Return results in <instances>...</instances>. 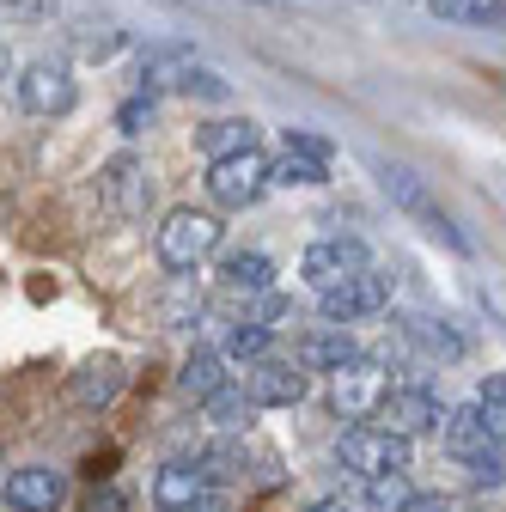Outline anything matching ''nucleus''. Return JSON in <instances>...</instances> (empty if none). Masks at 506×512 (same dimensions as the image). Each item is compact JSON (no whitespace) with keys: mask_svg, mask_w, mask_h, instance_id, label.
Listing matches in <instances>:
<instances>
[{"mask_svg":"<svg viewBox=\"0 0 506 512\" xmlns=\"http://www.w3.org/2000/svg\"><path fill=\"white\" fill-rule=\"evenodd\" d=\"M220 238H226V226L214 214H202V208H171L165 226H159V238H153V250H159V263L171 275H189V269H202L208 256L220 250Z\"/></svg>","mask_w":506,"mask_h":512,"instance_id":"1","label":"nucleus"},{"mask_svg":"<svg viewBox=\"0 0 506 512\" xmlns=\"http://www.w3.org/2000/svg\"><path fill=\"white\" fill-rule=\"evenodd\" d=\"M336 464L354 470L360 482L366 476H385V470H409V439L391 433V427H378V421H360L336 439Z\"/></svg>","mask_w":506,"mask_h":512,"instance_id":"2","label":"nucleus"},{"mask_svg":"<svg viewBox=\"0 0 506 512\" xmlns=\"http://www.w3.org/2000/svg\"><path fill=\"white\" fill-rule=\"evenodd\" d=\"M98 202H104V214L122 220V226L147 220V208H153V177H147V165H141L135 153L104 159V165H98Z\"/></svg>","mask_w":506,"mask_h":512,"instance_id":"3","label":"nucleus"},{"mask_svg":"<svg viewBox=\"0 0 506 512\" xmlns=\"http://www.w3.org/2000/svg\"><path fill=\"white\" fill-rule=\"evenodd\" d=\"M372 421L391 427V433H403V439H421V433H439L446 403H439V391H433L427 378H403V384H391V391H385V403L372 409Z\"/></svg>","mask_w":506,"mask_h":512,"instance_id":"4","label":"nucleus"},{"mask_svg":"<svg viewBox=\"0 0 506 512\" xmlns=\"http://www.w3.org/2000/svg\"><path fill=\"white\" fill-rule=\"evenodd\" d=\"M385 391H391V372L378 366L372 354H348L330 372V403H336L342 421H372V409L385 403Z\"/></svg>","mask_w":506,"mask_h":512,"instance_id":"5","label":"nucleus"},{"mask_svg":"<svg viewBox=\"0 0 506 512\" xmlns=\"http://www.w3.org/2000/svg\"><path fill=\"white\" fill-rule=\"evenodd\" d=\"M391 293H397V281H391V275L360 269V275H348V281L324 287V293H318V311H324V324H360V317H378V311H385V305H391Z\"/></svg>","mask_w":506,"mask_h":512,"instance_id":"6","label":"nucleus"},{"mask_svg":"<svg viewBox=\"0 0 506 512\" xmlns=\"http://www.w3.org/2000/svg\"><path fill=\"white\" fill-rule=\"evenodd\" d=\"M269 189V159L250 147V153H232V159H208V196L220 208H250Z\"/></svg>","mask_w":506,"mask_h":512,"instance_id":"7","label":"nucleus"},{"mask_svg":"<svg viewBox=\"0 0 506 512\" xmlns=\"http://www.w3.org/2000/svg\"><path fill=\"white\" fill-rule=\"evenodd\" d=\"M244 397L257 403V409H293V403H305V366L299 360H275V354L244 360Z\"/></svg>","mask_w":506,"mask_h":512,"instance_id":"8","label":"nucleus"},{"mask_svg":"<svg viewBox=\"0 0 506 512\" xmlns=\"http://www.w3.org/2000/svg\"><path fill=\"white\" fill-rule=\"evenodd\" d=\"M19 104L31 116H68L80 104V86H74V68L68 61H31V68L19 74Z\"/></svg>","mask_w":506,"mask_h":512,"instance_id":"9","label":"nucleus"},{"mask_svg":"<svg viewBox=\"0 0 506 512\" xmlns=\"http://www.w3.org/2000/svg\"><path fill=\"white\" fill-rule=\"evenodd\" d=\"M360 269H372V250L360 244V238H318V244H311L305 256H299V275L311 281V287H336V281H348V275H360Z\"/></svg>","mask_w":506,"mask_h":512,"instance_id":"10","label":"nucleus"},{"mask_svg":"<svg viewBox=\"0 0 506 512\" xmlns=\"http://www.w3.org/2000/svg\"><path fill=\"white\" fill-rule=\"evenodd\" d=\"M378 177H385V189H391V202H397L403 214H415V220H421L427 232H446V238H452V244L464 250V238H458V226H452L446 214H439V202L427 196V183H421V177H415L409 165H378Z\"/></svg>","mask_w":506,"mask_h":512,"instance_id":"11","label":"nucleus"},{"mask_svg":"<svg viewBox=\"0 0 506 512\" xmlns=\"http://www.w3.org/2000/svg\"><path fill=\"white\" fill-rule=\"evenodd\" d=\"M0 500H7L13 512H55L61 500H68V476L49 470V464H25V470H13V476H7Z\"/></svg>","mask_w":506,"mask_h":512,"instance_id":"12","label":"nucleus"},{"mask_svg":"<svg viewBox=\"0 0 506 512\" xmlns=\"http://www.w3.org/2000/svg\"><path fill=\"white\" fill-rule=\"evenodd\" d=\"M397 336L421 354V360H439V366H452V360H464V336L446 324V317H421V311H409V317H397Z\"/></svg>","mask_w":506,"mask_h":512,"instance_id":"13","label":"nucleus"},{"mask_svg":"<svg viewBox=\"0 0 506 512\" xmlns=\"http://www.w3.org/2000/svg\"><path fill=\"white\" fill-rule=\"evenodd\" d=\"M122 384H129L122 360H116V354H92V360L68 378V397H74L80 409H110V403L122 397Z\"/></svg>","mask_w":506,"mask_h":512,"instance_id":"14","label":"nucleus"},{"mask_svg":"<svg viewBox=\"0 0 506 512\" xmlns=\"http://www.w3.org/2000/svg\"><path fill=\"white\" fill-rule=\"evenodd\" d=\"M263 128L250 122V116H220V122H202L196 128V153L202 159H232V153H250L257 147Z\"/></svg>","mask_w":506,"mask_h":512,"instance_id":"15","label":"nucleus"},{"mask_svg":"<svg viewBox=\"0 0 506 512\" xmlns=\"http://www.w3.org/2000/svg\"><path fill=\"white\" fill-rule=\"evenodd\" d=\"M208 482H214V476H208L202 464H165L159 482H153V506H159V512H189V506L202 500Z\"/></svg>","mask_w":506,"mask_h":512,"instance_id":"16","label":"nucleus"},{"mask_svg":"<svg viewBox=\"0 0 506 512\" xmlns=\"http://www.w3.org/2000/svg\"><path fill=\"white\" fill-rule=\"evenodd\" d=\"M439 439H446V452L464 464V458H476V452H488V445H500L494 433H488V421H482V409L470 403V409H446V421H439Z\"/></svg>","mask_w":506,"mask_h":512,"instance_id":"17","label":"nucleus"},{"mask_svg":"<svg viewBox=\"0 0 506 512\" xmlns=\"http://www.w3.org/2000/svg\"><path fill=\"white\" fill-rule=\"evenodd\" d=\"M348 354H360V348H354V336H348L342 324H330V330H311V336H299V348H293V360H299L305 372H336Z\"/></svg>","mask_w":506,"mask_h":512,"instance_id":"18","label":"nucleus"},{"mask_svg":"<svg viewBox=\"0 0 506 512\" xmlns=\"http://www.w3.org/2000/svg\"><path fill=\"white\" fill-rule=\"evenodd\" d=\"M220 287L226 293H269L275 287V263L263 250H232L220 263Z\"/></svg>","mask_w":506,"mask_h":512,"instance_id":"19","label":"nucleus"},{"mask_svg":"<svg viewBox=\"0 0 506 512\" xmlns=\"http://www.w3.org/2000/svg\"><path fill=\"white\" fill-rule=\"evenodd\" d=\"M189 61H196V55H189L183 43H153V49L141 55V92H165V86H177Z\"/></svg>","mask_w":506,"mask_h":512,"instance_id":"20","label":"nucleus"},{"mask_svg":"<svg viewBox=\"0 0 506 512\" xmlns=\"http://www.w3.org/2000/svg\"><path fill=\"white\" fill-rule=\"evenodd\" d=\"M177 384H183V397H196V403H208V397L220 391V384H232V378H226V360L202 348V354H189V360H183Z\"/></svg>","mask_w":506,"mask_h":512,"instance_id":"21","label":"nucleus"},{"mask_svg":"<svg viewBox=\"0 0 506 512\" xmlns=\"http://www.w3.org/2000/svg\"><path fill=\"white\" fill-rule=\"evenodd\" d=\"M202 409H208V421H214L220 433H244L250 421H257V403L244 397V384H220V391H214Z\"/></svg>","mask_w":506,"mask_h":512,"instance_id":"22","label":"nucleus"},{"mask_svg":"<svg viewBox=\"0 0 506 512\" xmlns=\"http://www.w3.org/2000/svg\"><path fill=\"white\" fill-rule=\"evenodd\" d=\"M269 183L318 189V183H330V165H324V159H305V153H281V159H269Z\"/></svg>","mask_w":506,"mask_h":512,"instance_id":"23","label":"nucleus"},{"mask_svg":"<svg viewBox=\"0 0 506 512\" xmlns=\"http://www.w3.org/2000/svg\"><path fill=\"white\" fill-rule=\"evenodd\" d=\"M415 488H409V476L403 470H385V476H366V494H360V506L366 512H403V500H409Z\"/></svg>","mask_w":506,"mask_h":512,"instance_id":"24","label":"nucleus"},{"mask_svg":"<svg viewBox=\"0 0 506 512\" xmlns=\"http://www.w3.org/2000/svg\"><path fill=\"white\" fill-rule=\"evenodd\" d=\"M74 49H80L86 61H104V55L122 49V31H116L110 19H104V25H98V19H80V25H74Z\"/></svg>","mask_w":506,"mask_h":512,"instance_id":"25","label":"nucleus"},{"mask_svg":"<svg viewBox=\"0 0 506 512\" xmlns=\"http://www.w3.org/2000/svg\"><path fill=\"white\" fill-rule=\"evenodd\" d=\"M476 409H482L488 433L506 445V372H488V378H482V391H476Z\"/></svg>","mask_w":506,"mask_h":512,"instance_id":"26","label":"nucleus"},{"mask_svg":"<svg viewBox=\"0 0 506 512\" xmlns=\"http://www.w3.org/2000/svg\"><path fill=\"white\" fill-rule=\"evenodd\" d=\"M177 92H183V98H208V104H226V98H232V86H226L214 68H202V61H189V68H183Z\"/></svg>","mask_w":506,"mask_h":512,"instance_id":"27","label":"nucleus"},{"mask_svg":"<svg viewBox=\"0 0 506 512\" xmlns=\"http://www.w3.org/2000/svg\"><path fill=\"white\" fill-rule=\"evenodd\" d=\"M269 336H275V330L263 324V317H250V324H238V330L226 336V354H232V360H257V354H269Z\"/></svg>","mask_w":506,"mask_h":512,"instance_id":"28","label":"nucleus"},{"mask_svg":"<svg viewBox=\"0 0 506 512\" xmlns=\"http://www.w3.org/2000/svg\"><path fill=\"white\" fill-rule=\"evenodd\" d=\"M464 470H470L476 488H506V452H500V445H488V452L464 458Z\"/></svg>","mask_w":506,"mask_h":512,"instance_id":"29","label":"nucleus"},{"mask_svg":"<svg viewBox=\"0 0 506 512\" xmlns=\"http://www.w3.org/2000/svg\"><path fill=\"white\" fill-rule=\"evenodd\" d=\"M147 122H153V92H135V98H122V110H116V128H122V135H141Z\"/></svg>","mask_w":506,"mask_h":512,"instance_id":"30","label":"nucleus"},{"mask_svg":"<svg viewBox=\"0 0 506 512\" xmlns=\"http://www.w3.org/2000/svg\"><path fill=\"white\" fill-rule=\"evenodd\" d=\"M287 153H305V159H324L330 165V141L311 135V128H287Z\"/></svg>","mask_w":506,"mask_h":512,"instance_id":"31","label":"nucleus"},{"mask_svg":"<svg viewBox=\"0 0 506 512\" xmlns=\"http://www.w3.org/2000/svg\"><path fill=\"white\" fill-rule=\"evenodd\" d=\"M263 324H269V330L299 324V305H293V299H281V293H263Z\"/></svg>","mask_w":506,"mask_h":512,"instance_id":"32","label":"nucleus"},{"mask_svg":"<svg viewBox=\"0 0 506 512\" xmlns=\"http://www.w3.org/2000/svg\"><path fill=\"white\" fill-rule=\"evenodd\" d=\"M55 13V0H0V19H49Z\"/></svg>","mask_w":506,"mask_h":512,"instance_id":"33","label":"nucleus"},{"mask_svg":"<svg viewBox=\"0 0 506 512\" xmlns=\"http://www.w3.org/2000/svg\"><path fill=\"white\" fill-rule=\"evenodd\" d=\"M189 512H232V488H220V482H208L202 488V500L189 506Z\"/></svg>","mask_w":506,"mask_h":512,"instance_id":"34","label":"nucleus"},{"mask_svg":"<svg viewBox=\"0 0 506 512\" xmlns=\"http://www.w3.org/2000/svg\"><path fill=\"white\" fill-rule=\"evenodd\" d=\"M403 512H452V500H446V494H409Z\"/></svg>","mask_w":506,"mask_h":512,"instance_id":"35","label":"nucleus"},{"mask_svg":"<svg viewBox=\"0 0 506 512\" xmlns=\"http://www.w3.org/2000/svg\"><path fill=\"white\" fill-rule=\"evenodd\" d=\"M92 512H129L116 488H92Z\"/></svg>","mask_w":506,"mask_h":512,"instance_id":"36","label":"nucleus"},{"mask_svg":"<svg viewBox=\"0 0 506 512\" xmlns=\"http://www.w3.org/2000/svg\"><path fill=\"white\" fill-rule=\"evenodd\" d=\"M427 7H433L439 19H464V13L476 7V0H427Z\"/></svg>","mask_w":506,"mask_h":512,"instance_id":"37","label":"nucleus"},{"mask_svg":"<svg viewBox=\"0 0 506 512\" xmlns=\"http://www.w3.org/2000/svg\"><path fill=\"white\" fill-rule=\"evenodd\" d=\"M311 512H354V506H348V500H336V494H330V500H318V506H311Z\"/></svg>","mask_w":506,"mask_h":512,"instance_id":"38","label":"nucleus"},{"mask_svg":"<svg viewBox=\"0 0 506 512\" xmlns=\"http://www.w3.org/2000/svg\"><path fill=\"white\" fill-rule=\"evenodd\" d=\"M13 74V61H7V49H0V80H7Z\"/></svg>","mask_w":506,"mask_h":512,"instance_id":"39","label":"nucleus"}]
</instances>
